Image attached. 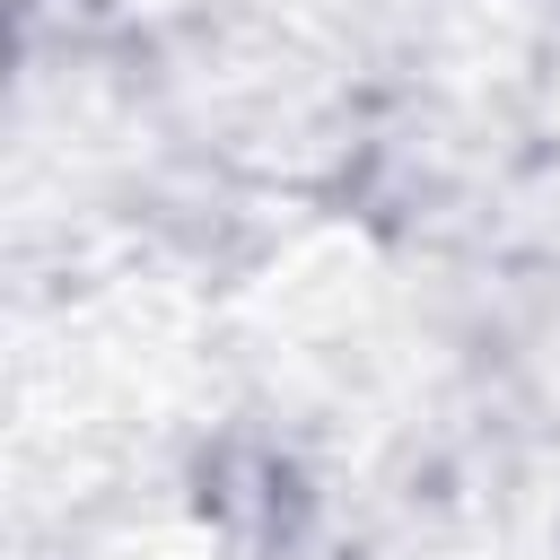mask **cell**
Returning <instances> with one entry per match:
<instances>
[]
</instances>
